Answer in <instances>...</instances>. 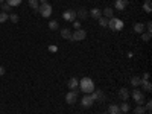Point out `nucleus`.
I'll return each mask as SVG.
<instances>
[{"instance_id":"24","label":"nucleus","mask_w":152,"mask_h":114,"mask_svg":"<svg viewBox=\"0 0 152 114\" xmlns=\"http://www.w3.org/2000/svg\"><path fill=\"white\" fill-rule=\"evenodd\" d=\"M119 108H120V111H122V113H128L131 107H129V104H128V102H126V100H125L123 104H120V105H119Z\"/></svg>"},{"instance_id":"33","label":"nucleus","mask_w":152,"mask_h":114,"mask_svg":"<svg viewBox=\"0 0 152 114\" xmlns=\"http://www.w3.org/2000/svg\"><path fill=\"white\" fill-rule=\"evenodd\" d=\"M49 52L56 53V52H58V46H55V44H50V46H49Z\"/></svg>"},{"instance_id":"23","label":"nucleus","mask_w":152,"mask_h":114,"mask_svg":"<svg viewBox=\"0 0 152 114\" xmlns=\"http://www.w3.org/2000/svg\"><path fill=\"white\" fill-rule=\"evenodd\" d=\"M28 3H29V6L37 12L38 11V6H40V3H38V0H28Z\"/></svg>"},{"instance_id":"8","label":"nucleus","mask_w":152,"mask_h":114,"mask_svg":"<svg viewBox=\"0 0 152 114\" xmlns=\"http://www.w3.org/2000/svg\"><path fill=\"white\" fill-rule=\"evenodd\" d=\"M62 18H64L66 21H75L76 20V11H72V9H67L64 11V14H62Z\"/></svg>"},{"instance_id":"15","label":"nucleus","mask_w":152,"mask_h":114,"mask_svg":"<svg viewBox=\"0 0 152 114\" xmlns=\"http://www.w3.org/2000/svg\"><path fill=\"white\" fill-rule=\"evenodd\" d=\"M102 17H105V18H113V17H114V9H113V8H105V9L102 11Z\"/></svg>"},{"instance_id":"18","label":"nucleus","mask_w":152,"mask_h":114,"mask_svg":"<svg viewBox=\"0 0 152 114\" xmlns=\"http://www.w3.org/2000/svg\"><path fill=\"white\" fill-rule=\"evenodd\" d=\"M140 85H143V90L146 91V93H151L152 91V84L149 82V81H143L142 79V84Z\"/></svg>"},{"instance_id":"41","label":"nucleus","mask_w":152,"mask_h":114,"mask_svg":"<svg viewBox=\"0 0 152 114\" xmlns=\"http://www.w3.org/2000/svg\"><path fill=\"white\" fill-rule=\"evenodd\" d=\"M122 114H126V113H122Z\"/></svg>"},{"instance_id":"35","label":"nucleus","mask_w":152,"mask_h":114,"mask_svg":"<svg viewBox=\"0 0 152 114\" xmlns=\"http://www.w3.org/2000/svg\"><path fill=\"white\" fill-rule=\"evenodd\" d=\"M73 28H75V29H81V21H76V20H75V21H73Z\"/></svg>"},{"instance_id":"36","label":"nucleus","mask_w":152,"mask_h":114,"mask_svg":"<svg viewBox=\"0 0 152 114\" xmlns=\"http://www.w3.org/2000/svg\"><path fill=\"white\" fill-rule=\"evenodd\" d=\"M142 79H143V81H149V73H148V72L143 75V78H142Z\"/></svg>"},{"instance_id":"39","label":"nucleus","mask_w":152,"mask_h":114,"mask_svg":"<svg viewBox=\"0 0 152 114\" xmlns=\"http://www.w3.org/2000/svg\"><path fill=\"white\" fill-rule=\"evenodd\" d=\"M0 3H5V0H0Z\"/></svg>"},{"instance_id":"30","label":"nucleus","mask_w":152,"mask_h":114,"mask_svg":"<svg viewBox=\"0 0 152 114\" xmlns=\"http://www.w3.org/2000/svg\"><path fill=\"white\" fill-rule=\"evenodd\" d=\"M9 20L12 23H18V15L17 14H9Z\"/></svg>"},{"instance_id":"11","label":"nucleus","mask_w":152,"mask_h":114,"mask_svg":"<svg viewBox=\"0 0 152 114\" xmlns=\"http://www.w3.org/2000/svg\"><path fill=\"white\" fill-rule=\"evenodd\" d=\"M88 15H91L93 18L99 20L100 17H102V9H99V8H93V9H90V12H88Z\"/></svg>"},{"instance_id":"27","label":"nucleus","mask_w":152,"mask_h":114,"mask_svg":"<svg viewBox=\"0 0 152 114\" xmlns=\"http://www.w3.org/2000/svg\"><path fill=\"white\" fill-rule=\"evenodd\" d=\"M97 21H99V24H100L102 28H107V26H108V18H105V17H100Z\"/></svg>"},{"instance_id":"32","label":"nucleus","mask_w":152,"mask_h":114,"mask_svg":"<svg viewBox=\"0 0 152 114\" xmlns=\"http://www.w3.org/2000/svg\"><path fill=\"white\" fill-rule=\"evenodd\" d=\"M145 110H146V113H151V111H152V100H148V102H146Z\"/></svg>"},{"instance_id":"22","label":"nucleus","mask_w":152,"mask_h":114,"mask_svg":"<svg viewBox=\"0 0 152 114\" xmlns=\"http://www.w3.org/2000/svg\"><path fill=\"white\" fill-rule=\"evenodd\" d=\"M5 3H8L11 8H15V6H20L21 5V0H6Z\"/></svg>"},{"instance_id":"1","label":"nucleus","mask_w":152,"mask_h":114,"mask_svg":"<svg viewBox=\"0 0 152 114\" xmlns=\"http://www.w3.org/2000/svg\"><path fill=\"white\" fill-rule=\"evenodd\" d=\"M78 88L85 94H91L94 91V82H93L91 78H82L79 81V87Z\"/></svg>"},{"instance_id":"6","label":"nucleus","mask_w":152,"mask_h":114,"mask_svg":"<svg viewBox=\"0 0 152 114\" xmlns=\"http://www.w3.org/2000/svg\"><path fill=\"white\" fill-rule=\"evenodd\" d=\"M87 32L84 29H76L75 32H72V41H82L85 40Z\"/></svg>"},{"instance_id":"38","label":"nucleus","mask_w":152,"mask_h":114,"mask_svg":"<svg viewBox=\"0 0 152 114\" xmlns=\"http://www.w3.org/2000/svg\"><path fill=\"white\" fill-rule=\"evenodd\" d=\"M38 2H41V3H47V0H38Z\"/></svg>"},{"instance_id":"5","label":"nucleus","mask_w":152,"mask_h":114,"mask_svg":"<svg viewBox=\"0 0 152 114\" xmlns=\"http://www.w3.org/2000/svg\"><path fill=\"white\" fill-rule=\"evenodd\" d=\"M78 94H79V90L76 88V90H70L67 94H66V102L69 105H73L76 104V100H78Z\"/></svg>"},{"instance_id":"20","label":"nucleus","mask_w":152,"mask_h":114,"mask_svg":"<svg viewBox=\"0 0 152 114\" xmlns=\"http://www.w3.org/2000/svg\"><path fill=\"white\" fill-rule=\"evenodd\" d=\"M140 84H142V78H138V76H132V78H131V85L132 87L137 88Z\"/></svg>"},{"instance_id":"16","label":"nucleus","mask_w":152,"mask_h":114,"mask_svg":"<svg viewBox=\"0 0 152 114\" xmlns=\"http://www.w3.org/2000/svg\"><path fill=\"white\" fill-rule=\"evenodd\" d=\"M91 97H93V100H104V93L100 91V90H94L93 93H91Z\"/></svg>"},{"instance_id":"26","label":"nucleus","mask_w":152,"mask_h":114,"mask_svg":"<svg viewBox=\"0 0 152 114\" xmlns=\"http://www.w3.org/2000/svg\"><path fill=\"white\" fill-rule=\"evenodd\" d=\"M143 9H145V12H148V14H149V12L152 11V6H151V0H146V2L143 3Z\"/></svg>"},{"instance_id":"17","label":"nucleus","mask_w":152,"mask_h":114,"mask_svg":"<svg viewBox=\"0 0 152 114\" xmlns=\"http://www.w3.org/2000/svg\"><path fill=\"white\" fill-rule=\"evenodd\" d=\"M61 37L64 38V40H72V32H70V29H67V28L61 29Z\"/></svg>"},{"instance_id":"10","label":"nucleus","mask_w":152,"mask_h":114,"mask_svg":"<svg viewBox=\"0 0 152 114\" xmlns=\"http://www.w3.org/2000/svg\"><path fill=\"white\" fill-rule=\"evenodd\" d=\"M129 96H131V93L128 91V88H120V90H119V97L123 100V102H125V100H128L129 99Z\"/></svg>"},{"instance_id":"40","label":"nucleus","mask_w":152,"mask_h":114,"mask_svg":"<svg viewBox=\"0 0 152 114\" xmlns=\"http://www.w3.org/2000/svg\"><path fill=\"white\" fill-rule=\"evenodd\" d=\"M102 114H108V113H102Z\"/></svg>"},{"instance_id":"4","label":"nucleus","mask_w":152,"mask_h":114,"mask_svg":"<svg viewBox=\"0 0 152 114\" xmlns=\"http://www.w3.org/2000/svg\"><path fill=\"white\" fill-rule=\"evenodd\" d=\"M131 96H132V99L135 100V104H137V105H143V104H145V94H143L142 90L135 88V90L131 93Z\"/></svg>"},{"instance_id":"2","label":"nucleus","mask_w":152,"mask_h":114,"mask_svg":"<svg viewBox=\"0 0 152 114\" xmlns=\"http://www.w3.org/2000/svg\"><path fill=\"white\" fill-rule=\"evenodd\" d=\"M108 28H110L113 32H120V31L125 28V23H123V20H120V18L113 17V18H108Z\"/></svg>"},{"instance_id":"31","label":"nucleus","mask_w":152,"mask_h":114,"mask_svg":"<svg viewBox=\"0 0 152 114\" xmlns=\"http://www.w3.org/2000/svg\"><path fill=\"white\" fill-rule=\"evenodd\" d=\"M9 11H11V6L8 3H2V12H6V14H8Z\"/></svg>"},{"instance_id":"29","label":"nucleus","mask_w":152,"mask_h":114,"mask_svg":"<svg viewBox=\"0 0 152 114\" xmlns=\"http://www.w3.org/2000/svg\"><path fill=\"white\" fill-rule=\"evenodd\" d=\"M151 37H152L151 32H143V34H142V40H143V41H149Z\"/></svg>"},{"instance_id":"9","label":"nucleus","mask_w":152,"mask_h":114,"mask_svg":"<svg viewBox=\"0 0 152 114\" xmlns=\"http://www.w3.org/2000/svg\"><path fill=\"white\" fill-rule=\"evenodd\" d=\"M128 2H129V0H116V3H114V9L125 11L126 6H128Z\"/></svg>"},{"instance_id":"28","label":"nucleus","mask_w":152,"mask_h":114,"mask_svg":"<svg viewBox=\"0 0 152 114\" xmlns=\"http://www.w3.org/2000/svg\"><path fill=\"white\" fill-rule=\"evenodd\" d=\"M9 20V14H6V12H0V23H5Z\"/></svg>"},{"instance_id":"25","label":"nucleus","mask_w":152,"mask_h":114,"mask_svg":"<svg viewBox=\"0 0 152 114\" xmlns=\"http://www.w3.org/2000/svg\"><path fill=\"white\" fill-rule=\"evenodd\" d=\"M134 113H135V114H145V113H146V110H145V107H143V105H137V107L134 108Z\"/></svg>"},{"instance_id":"37","label":"nucleus","mask_w":152,"mask_h":114,"mask_svg":"<svg viewBox=\"0 0 152 114\" xmlns=\"http://www.w3.org/2000/svg\"><path fill=\"white\" fill-rule=\"evenodd\" d=\"M3 75H5V67L0 66V76H3Z\"/></svg>"},{"instance_id":"12","label":"nucleus","mask_w":152,"mask_h":114,"mask_svg":"<svg viewBox=\"0 0 152 114\" xmlns=\"http://www.w3.org/2000/svg\"><path fill=\"white\" fill-rule=\"evenodd\" d=\"M67 85H69L70 90H76V88L79 87V79L78 78H70L69 82H67Z\"/></svg>"},{"instance_id":"19","label":"nucleus","mask_w":152,"mask_h":114,"mask_svg":"<svg viewBox=\"0 0 152 114\" xmlns=\"http://www.w3.org/2000/svg\"><path fill=\"white\" fill-rule=\"evenodd\" d=\"M145 29H146V28H145L143 23H135V24H134V31H135L137 34H143Z\"/></svg>"},{"instance_id":"14","label":"nucleus","mask_w":152,"mask_h":114,"mask_svg":"<svg viewBox=\"0 0 152 114\" xmlns=\"http://www.w3.org/2000/svg\"><path fill=\"white\" fill-rule=\"evenodd\" d=\"M108 114H122V111H120L119 105H116V104H111V105L108 107Z\"/></svg>"},{"instance_id":"21","label":"nucleus","mask_w":152,"mask_h":114,"mask_svg":"<svg viewBox=\"0 0 152 114\" xmlns=\"http://www.w3.org/2000/svg\"><path fill=\"white\" fill-rule=\"evenodd\" d=\"M58 28H59L58 20H52V21H49V29H50V31H58Z\"/></svg>"},{"instance_id":"7","label":"nucleus","mask_w":152,"mask_h":114,"mask_svg":"<svg viewBox=\"0 0 152 114\" xmlns=\"http://www.w3.org/2000/svg\"><path fill=\"white\" fill-rule=\"evenodd\" d=\"M93 104H94V100H93L91 94H85V96H82V99H81V107H82V108H91Z\"/></svg>"},{"instance_id":"34","label":"nucleus","mask_w":152,"mask_h":114,"mask_svg":"<svg viewBox=\"0 0 152 114\" xmlns=\"http://www.w3.org/2000/svg\"><path fill=\"white\" fill-rule=\"evenodd\" d=\"M145 28L148 29V32H151V34H152V21H148V23L145 24Z\"/></svg>"},{"instance_id":"3","label":"nucleus","mask_w":152,"mask_h":114,"mask_svg":"<svg viewBox=\"0 0 152 114\" xmlns=\"http://www.w3.org/2000/svg\"><path fill=\"white\" fill-rule=\"evenodd\" d=\"M52 11H53V8H52V5H49V3H41L40 6H38V14H40L41 17H44V18H49L50 15H52Z\"/></svg>"},{"instance_id":"13","label":"nucleus","mask_w":152,"mask_h":114,"mask_svg":"<svg viewBox=\"0 0 152 114\" xmlns=\"http://www.w3.org/2000/svg\"><path fill=\"white\" fill-rule=\"evenodd\" d=\"M76 17H79L81 20H87V18H88V11H87L85 8L78 9V11H76Z\"/></svg>"}]
</instances>
